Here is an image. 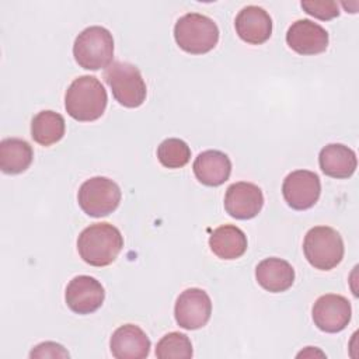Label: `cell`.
Listing matches in <instances>:
<instances>
[{
	"label": "cell",
	"instance_id": "cell-1",
	"mask_svg": "<svg viewBox=\"0 0 359 359\" xmlns=\"http://www.w3.org/2000/svg\"><path fill=\"white\" fill-rule=\"evenodd\" d=\"M123 248V237L118 227L101 222L86 227L77 238L81 259L91 266L112 264Z\"/></svg>",
	"mask_w": 359,
	"mask_h": 359
},
{
	"label": "cell",
	"instance_id": "cell-2",
	"mask_svg": "<svg viewBox=\"0 0 359 359\" xmlns=\"http://www.w3.org/2000/svg\"><path fill=\"white\" fill-rule=\"evenodd\" d=\"M108 102L107 90L94 76H80L65 94L67 114L79 122H91L102 116Z\"/></svg>",
	"mask_w": 359,
	"mask_h": 359
},
{
	"label": "cell",
	"instance_id": "cell-3",
	"mask_svg": "<svg viewBox=\"0 0 359 359\" xmlns=\"http://www.w3.org/2000/svg\"><path fill=\"white\" fill-rule=\"evenodd\" d=\"M174 38L182 50L192 55H203L217 45L219 28L208 15L187 13L177 20Z\"/></svg>",
	"mask_w": 359,
	"mask_h": 359
},
{
	"label": "cell",
	"instance_id": "cell-4",
	"mask_svg": "<svg viewBox=\"0 0 359 359\" xmlns=\"http://www.w3.org/2000/svg\"><path fill=\"white\" fill-rule=\"evenodd\" d=\"M73 56L76 63L86 70L107 69L114 57L112 34L100 25L83 29L74 39Z\"/></svg>",
	"mask_w": 359,
	"mask_h": 359
},
{
	"label": "cell",
	"instance_id": "cell-5",
	"mask_svg": "<svg viewBox=\"0 0 359 359\" xmlns=\"http://www.w3.org/2000/svg\"><path fill=\"white\" fill-rule=\"evenodd\" d=\"M303 251L311 266L320 271H330L342 261L345 248L342 237L335 229L316 226L306 233Z\"/></svg>",
	"mask_w": 359,
	"mask_h": 359
},
{
	"label": "cell",
	"instance_id": "cell-6",
	"mask_svg": "<svg viewBox=\"0 0 359 359\" xmlns=\"http://www.w3.org/2000/svg\"><path fill=\"white\" fill-rule=\"evenodd\" d=\"M114 98L126 108L140 107L147 95V87L140 70L128 62H112L104 72Z\"/></svg>",
	"mask_w": 359,
	"mask_h": 359
},
{
	"label": "cell",
	"instance_id": "cell-7",
	"mask_svg": "<svg viewBox=\"0 0 359 359\" xmlns=\"http://www.w3.org/2000/svg\"><path fill=\"white\" fill-rule=\"evenodd\" d=\"M121 188L107 177L86 180L77 192L81 210L91 217H102L112 213L121 202Z\"/></svg>",
	"mask_w": 359,
	"mask_h": 359
},
{
	"label": "cell",
	"instance_id": "cell-8",
	"mask_svg": "<svg viewBox=\"0 0 359 359\" xmlns=\"http://www.w3.org/2000/svg\"><path fill=\"white\" fill-rule=\"evenodd\" d=\"M282 194L292 209H310L318 201L321 194L320 177L309 170L292 171L283 180Z\"/></svg>",
	"mask_w": 359,
	"mask_h": 359
},
{
	"label": "cell",
	"instance_id": "cell-9",
	"mask_svg": "<svg viewBox=\"0 0 359 359\" xmlns=\"http://www.w3.org/2000/svg\"><path fill=\"white\" fill-rule=\"evenodd\" d=\"M212 314L209 294L199 287L185 289L177 299L174 316L177 324L184 330H198L206 325Z\"/></svg>",
	"mask_w": 359,
	"mask_h": 359
},
{
	"label": "cell",
	"instance_id": "cell-10",
	"mask_svg": "<svg viewBox=\"0 0 359 359\" xmlns=\"http://www.w3.org/2000/svg\"><path fill=\"white\" fill-rule=\"evenodd\" d=\"M311 314L314 325L318 330L335 334L345 330L349 324L352 307L346 297L335 293H327L316 300Z\"/></svg>",
	"mask_w": 359,
	"mask_h": 359
},
{
	"label": "cell",
	"instance_id": "cell-11",
	"mask_svg": "<svg viewBox=\"0 0 359 359\" xmlns=\"http://www.w3.org/2000/svg\"><path fill=\"white\" fill-rule=\"evenodd\" d=\"M105 299V290L100 280L88 275L74 276L66 286L65 300L67 307L77 314L97 311Z\"/></svg>",
	"mask_w": 359,
	"mask_h": 359
},
{
	"label": "cell",
	"instance_id": "cell-12",
	"mask_svg": "<svg viewBox=\"0 0 359 359\" xmlns=\"http://www.w3.org/2000/svg\"><path fill=\"white\" fill-rule=\"evenodd\" d=\"M264 206V195L258 185L252 182H234L224 195L226 212L238 220H248L255 217Z\"/></svg>",
	"mask_w": 359,
	"mask_h": 359
},
{
	"label": "cell",
	"instance_id": "cell-13",
	"mask_svg": "<svg viewBox=\"0 0 359 359\" xmlns=\"http://www.w3.org/2000/svg\"><path fill=\"white\" fill-rule=\"evenodd\" d=\"M328 32L311 20L294 21L286 32V43L299 55H317L328 46Z\"/></svg>",
	"mask_w": 359,
	"mask_h": 359
},
{
	"label": "cell",
	"instance_id": "cell-14",
	"mask_svg": "<svg viewBox=\"0 0 359 359\" xmlns=\"http://www.w3.org/2000/svg\"><path fill=\"white\" fill-rule=\"evenodd\" d=\"M150 346L146 332L135 324L121 325L109 339L111 353L116 359H143L150 353Z\"/></svg>",
	"mask_w": 359,
	"mask_h": 359
},
{
	"label": "cell",
	"instance_id": "cell-15",
	"mask_svg": "<svg viewBox=\"0 0 359 359\" xmlns=\"http://www.w3.org/2000/svg\"><path fill=\"white\" fill-rule=\"evenodd\" d=\"M234 27L240 39L251 45H261L272 34V18L262 7L247 6L238 11Z\"/></svg>",
	"mask_w": 359,
	"mask_h": 359
},
{
	"label": "cell",
	"instance_id": "cell-16",
	"mask_svg": "<svg viewBox=\"0 0 359 359\" xmlns=\"http://www.w3.org/2000/svg\"><path fill=\"white\" fill-rule=\"evenodd\" d=\"M194 174L196 180L206 187H219L224 184L231 174V161L220 150H205L194 161Z\"/></svg>",
	"mask_w": 359,
	"mask_h": 359
},
{
	"label": "cell",
	"instance_id": "cell-17",
	"mask_svg": "<svg viewBox=\"0 0 359 359\" xmlns=\"http://www.w3.org/2000/svg\"><path fill=\"white\" fill-rule=\"evenodd\" d=\"M255 278L261 287L271 293L287 290L294 282V269L292 265L276 257L262 259L255 268Z\"/></svg>",
	"mask_w": 359,
	"mask_h": 359
},
{
	"label": "cell",
	"instance_id": "cell-18",
	"mask_svg": "<svg viewBox=\"0 0 359 359\" xmlns=\"http://www.w3.org/2000/svg\"><path fill=\"white\" fill-rule=\"evenodd\" d=\"M318 164L325 175L342 180L349 178L355 172L358 160L351 147L342 143H331L321 149Z\"/></svg>",
	"mask_w": 359,
	"mask_h": 359
},
{
	"label": "cell",
	"instance_id": "cell-19",
	"mask_svg": "<svg viewBox=\"0 0 359 359\" xmlns=\"http://www.w3.org/2000/svg\"><path fill=\"white\" fill-rule=\"evenodd\" d=\"M209 247L222 259H236L247 251V236L234 224H223L210 234Z\"/></svg>",
	"mask_w": 359,
	"mask_h": 359
},
{
	"label": "cell",
	"instance_id": "cell-20",
	"mask_svg": "<svg viewBox=\"0 0 359 359\" xmlns=\"http://www.w3.org/2000/svg\"><path fill=\"white\" fill-rule=\"evenodd\" d=\"M31 144L20 137H7L0 142V168L6 174L24 172L32 163Z\"/></svg>",
	"mask_w": 359,
	"mask_h": 359
},
{
	"label": "cell",
	"instance_id": "cell-21",
	"mask_svg": "<svg viewBox=\"0 0 359 359\" xmlns=\"http://www.w3.org/2000/svg\"><path fill=\"white\" fill-rule=\"evenodd\" d=\"M65 118L55 111H41L31 122V136L41 146H50L65 136Z\"/></svg>",
	"mask_w": 359,
	"mask_h": 359
},
{
	"label": "cell",
	"instance_id": "cell-22",
	"mask_svg": "<svg viewBox=\"0 0 359 359\" xmlns=\"http://www.w3.org/2000/svg\"><path fill=\"white\" fill-rule=\"evenodd\" d=\"M192 355L191 339L177 331L165 334L156 345V356L158 359H188Z\"/></svg>",
	"mask_w": 359,
	"mask_h": 359
},
{
	"label": "cell",
	"instance_id": "cell-23",
	"mask_svg": "<svg viewBox=\"0 0 359 359\" xmlns=\"http://www.w3.org/2000/svg\"><path fill=\"white\" fill-rule=\"evenodd\" d=\"M157 158L167 168H181L191 158V149L182 139L168 137L157 147Z\"/></svg>",
	"mask_w": 359,
	"mask_h": 359
},
{
	"label": "cell",
	"instance_id": "cell-24",
	"mask_svg": "<svg viewBox=\"0 0 359 359\" xmlns=\"http://www.w3.org/2000/svg\"><path fill=\"white\" fill-rule=\"evenodd\" d=\"M300 6L307 14L323 21H328L339 15L338 3L332 0H303Z\"/></svg>",
	"mask_w": 359,
	"mask_h": 359
},
{
	"label": "cell",
	"instance_id": "cell-25",
	"mask_svg": "<svg viewBox=\"0 0 359 359\" xmlns=\"http://www.w3.org/2000/svg\"><path fill=\"white\" fill-rule=\"evenodd\" d=\"M29 358H69V352L60 344L42 342L31 351Z\"/></svg>",
	"mask_w": 359,
	"mask_h": 359
}]
</instances>
